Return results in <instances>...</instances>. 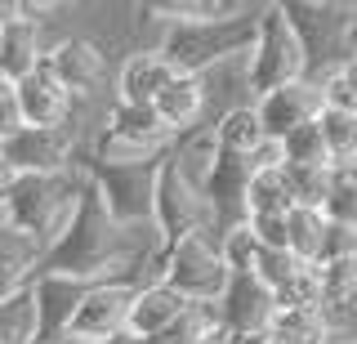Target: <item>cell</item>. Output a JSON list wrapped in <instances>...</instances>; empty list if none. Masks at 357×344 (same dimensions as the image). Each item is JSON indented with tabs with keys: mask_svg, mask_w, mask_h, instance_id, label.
Segmentation results:
<instances>
[{
	"mask_svg": "<svg viewBox=\"0 0 357 344\" xmlns=\"http://www.w3.org/2000/svg\"><path fill=\"white\" fill-rule=\"evenodd\" d=\"M317 291H321V313L340 327V317L357 304V255L317 264Z\"/></svg>",
	"mask_w": 357,
	"mask_h": 344,
	"instance_id": "44dd1931",
	"label": "cell"
},
{
	"mask_svg": "<svg viewBox=\"0 0 357 344\" xmlns=\"http://www.w3.org/2000/svg\"><path fill=\"white\" fill-rule=\"evenodd\" d=\"M36 336V308H31V291L5 295L0 299V344H31Z\"/></svg>",
	"mask_w": 357,
	"mask_h": 344,
	"instance_id": "f1b7e54d",
	"label": "cell"
},
{
	"mask_svg": "<svg viewBox=\"0 0 357 344\" xmlns=\"http://www.w3.org/2000/svg\"><path fill=\"white\" fill-rule=\"evenodd\" d=\"M18 130H22V112H18V85L0 76V143H5L9 135H18Z\"/></svg>",
	"mask_w": 357,
	"mask_h": 344,
	"instance_id": "8d00e7d4",
	"label": "cell"
},
{
	"mask_svg": "<svg viewBox=\"0 0 357 344\" xmlns=\"http://www.w3.org/2000/svg\"><path fill=\"white\" fill-rule=\"evenodd\" d=\"M321 90V107H335V112H353L357 117V59H344L340 68H331L317 81Z\"/></svg>",
	"mask_w": 357,
	"mask_h": 344,
	"instance_id": "f546056e",
	"label": "cell"
},
{
	"mask_svg": "<svg viewBox=\"0 0 357 344\" xmlns=\"http://www.w3.org/2000/svg\"><path fill=\"white\" fill-rule=\"evenodd\" d=\"M250 174H259V170H282V143H273V139H259V148L250 152Z\"/></svg>",
	"mask_w": 357,
	"mask_h": 344,
	"instance_id": "74e56055",
	"label": "cell"
},
{
	"mask_svg": "<svg viewBox=\"0 0 357 344\" xmlns=\"http://www.w3.org/2000/svg\"><path fill=\"white\" fill-rule=\"evenodd\" d=\"M0 157L14 165L18 174H63L81 157V130H76V121L54 126V130L22 126L18 135H9L0 143Z\"/></svg>",
	"mask_w": 357,
	"mask_h": 344,
	"instance_id": "9c48e42d",
	"label": "cell"
},
{
	"mask_svg": "<svg viewBox=\"0 0 357 344\" xmlns=\"http://www.w3.org/2000/svg\"><path fill=\"white\" fill-rule=\"evenodd\" d=\"M241 206H245V219H250V215H286V210H290V193H286L282 170L250 174V179H245Z\"/></svg>",
	"mask_w": 357,
	"mask_h": 344,
	"instance_id": "484cf974",
	"label": "cell"
},
{
	"mask_svg": "<svg viewBox=\"0 0 357 344\" xmlns=\"http://www.w3.org/2000/svg\"><path fill=\"white\" fill-rule=\"evenodd\" d=\"M14 184H18V170L14 165H9L5 157H0V206H5V197L14 193Z\"/></svg>",
	"mask_w": 357,
	"mask_h": 344,
	"instance_id": "f35d334b",
	"label": "cell"
},
{
	"mask_svg": "<svg viewBox=\"0 0 357 344\" xmlns=\"http://www.w3.org/2000/svg\"><path fill=\"white\" fill-rule=\"evenodd\" d=\"M299 269V260L290 250H264L259 246V255H255V269H250V277L259 286H268V291H277V286H286V277Z\"/></svg>",
	"mask_w": 357,
	"mask_h": 344,
	"instance_id": "836d02e7",
	"label": "cell"
},
{
	"mask_svg": "<svg viewBox=\"0 0 357 344\" xmlns=\"http://www.w3.org/2000/svg\"><path fill=\"white\" fill-rule=\"evenodd\" d=\"M245 228L255 232L264 250H286V215H250Z\"/></svg>",
	"mask_w": 357,
	"mask_h": 344,
	"instance_id": "d590c367",
	"label": "cell"
},
{
	"mask_svg": "<svg viewBox=\"0 0 357 344\" xmlns=\"http://www.w3.org/2000/svg\"><path fill=\"white\" fill-rule=\"evenodd\" d=\"M321 344H357V336H353V331H349V327L340 322V327H331V336L321 340Z\"/></svg>",
	"mask_w": 357,
	"mask_h": 344,
	"instance_id": "ab89813d",
	"label": "cell"
},
{
	"mask_svg": "<svg viewBox=\"0 0 357 344\" xmlns=\"http://www.w3.org/2000/svg\"><path fill=\"white\" fill-rule=\"evenodd\" d=\"M152 246H143L139 232H126L107 219L103 202L89 184H81L76 210L67 219V228L50 241V250L40 255L36 273H59V277H76V282H130L134 264L143 260Z\"/></svg>",
	"mask_w": 357,
	"mask_h": 344,
	"instance_id": "6da1fadb",
	"label": "cell"
},
{
	"mask_svg": "<svg viewBox=\"0 0 357 344\" xmlns=\"http://www.w3.org/2000/svg\"><path fill=\"white\" fill-rule=\"evenodd\" d=\"M89 286H98V282H76V277H59V273H31L27 291H31V308H36V336H31V344H63L67 322H72L76 304L85 299Z\"/></svg>",
	"mask_w": 357,
	"mask_h": 344,
	"instance_id": "8fae6325",
	"label": "cell"
},
{
	"mask_svg": "<svg viewBox=\"0 0 357 344\" xmlns=\"http://www.w3.org/2000/svg\"><path fill=\"white\" fill-rule=\"evenodd\" d=\"M156 161H134V165H103V161H89L76 157V170L85 174V184L98 193L107 219L126 232L148 228L152 232V188H156Z\"/></svg>",
	"mask_w": 357,
	"mask_h": 344,
	"instance_id": "277c9868",
	"label": "cell"
},
{
	"mask_svg": "<svg viewBox=\"0 0 357 344\" xmlns=\"http://www.w3.org/2000/svg\"><path fill=\"white\" fill-rule=\"evenodd\" d=\"M299 50H304V81H321L331 68L349 59V23L353 5H321V0H286L282 5Z\"/></svg>",
	"mask_w": 357,
	"mask_h": 344,
	"instance_id": "8992f818",
	"label": "cell"
},
{
	"mask_svg": "<svg viewBox=\"0 0 357 344\" xmlns=\"http://www.w3.org/2000/svg\"><path fill=\"white\" fill-rule=\"evenodd\" d=\"M40 59H45V27L9 14L5 31H0V76L5 81H22L27 72L40 68Z\"/></svg>",
	"mask_w": 357,
	"mask_h": 344,
	"instance_id": "ac0fdd59",
	"label": "cell"
},
{
	"mask_svg": "<svg viewBox=\"0 0 357 344\" xmlns=\"http://www.w3.org/2000/svg\"><path fill=\"white\" fill-rule=\"evenodd\" d=\"M321 232H326V215H321V210H304V206L286 210V250L295 255L299 264H312V269H317Z\"/></svg>",
	"mask_w": 357,
	"mask_h": 344,
	"instance_id": "cb8c5ba5",
	"label": "cell"
},
{
	"mask_svg": "<svg viewBox=\"0 0 357 344\" xmlns=\"http://www.w3.org/2000/svg\"><path fill=\"white\" fill-rule=\"evenodd\" d=\"M282 165H317V170H331V152L321 143L317 126H299L295 135L282 139Z\"/></svg>",
	"mask_w": 357,
	"mask_h": 344,
	"instance_id": "4dcf8cb0",
	"label": "cell"
},
{
	"mask_svg": "<svg viewBox=\"0 0 357 344\" xmlns=\"http://www.w3.org/2000/svg\"><path fill=\"white\" fill-rule=\"evenodd\" d=\"M335 322L321 313V308H277L273 327H268V340L273 344H321L331 336Z\"/></svg>",
	"mask_w": 357,
	"mask_h": 344,
	"instance_id": "603a6c76",
	"label": "cell"
},
{
	"mask_svg": "<svg viewBox=\"0 0 357 344\" xmlns=\"http://www.w3.org/2000/svg\"><path fill=\"white\" fill-rule=\"evenodd\" d=\"M255 23H259V5H241L237 14L228 18H215V23H165V36L156 54L170 63V72H183V76H201L210 68L228 59H241L250 54V40H255Z\"/></svg>",
	"mask_w": 357,
	"mask_h": 344,
	"instance_id": "7a4b0ae2",
	"label": "cell"
},
{
	"mask_svg": "<svg viewBox=\"0 0 357 344\" xmlns=\"http://www.w3.org/2000/svg\"><path fill=\"white\" fill-rule=\"evenodd\" d=\"M188 308L183 295H174L165 282H152V286H139L130 299V313H126V331L139 340H152L161 327H170V322Z\"/></svg>",
	"mask_w": 357,
	"mask_h": 344,
	"instance_id": "d6986e66",
	"label": "cell"
},
{
	"mask_svg": "<svg viewBox=\"0 0 357 344\" xmlns=\"http://www.w3.org/2000/svg\"><path fill=\"white\" fill-rule=\"evenodd\" d=\"M228 264L219 255V241L210 232H192V237L165 246L161 260V282L188 304H219L223 286H228Z\"/></svg>",
	"mask_w": 357,
	"mask_h": 344,
	"instance_id": "ba28073f",
	"label": "cell"
},
{
	"mask_svg": "<svg viewBox=\"0 0 357 344\" xmlns=\"http://www.w3.org/2000/svg\"><path fill=\"white\" fill-rule=\"evenodd\" d=\"M219 327V313H215V304H188L183 313H178L170 327H161L148 344H197V340H206L210 331Z\"/></svg>",
	"mask_w": 357,
	"mask_h": 344,
	"instance_id": "83f0119b",
	"label": "cell"
},
{
	"mask_svg": "<svg viewBox=\"0 0 357 344\" xmlns=\"http://www.w3.org/2000/svg\"><path fill=\"white\" fill-rule=\"evenodd\" d=\"M277 308H321V291H317V269L312 264H299L295 273L286 277V286L273 291Z\"/></svg>",
	"mask_w": 357,
	"mask_h": 344,
	"instance_id": "1f68e13d",
	"label": "cell"
},
{
	"mask_svg": "<svg viewBox=\"0 0 357 344\" xmlns=\"http://www.w3.org/2000/svg\"><path fill=\"white\" fill-rule=\"evenodd\" d=\"M250 107H255V121H259L264 139L282 143L286 135H295L299 126H312V121H317L321 90H317V81H290V85H282V90L255 98Z\"/></svg>",
	"mask_w": 357,
	"mask_h": 344,
	"instance_id": "4fadbf2b",
	"label": "cell"
},
{
	"mask_svg": "<svg viewBox=\"0 0 357 344\" xmlns=\"http://www.w3.org/2000/svg\"><path fill=\"white\" fill-rule=\"evenodd\" d=\"M335 170V165H331ZM331 170H317V165H282V179L290 193V206L304 210H321L331 197Z\"/></svg>",
	"mask_w": 357,
	"mask_h": 344,
	"instance_id": "4316f807",
	"label": "cell"
},
{
	"mask_svg": "<svg viewBox=\"0 0 357 344\" xmlns=\"http://www.w3.org/2000/svg\"><path fill=\"white\" fill-rule=\"evenodd\" d=\"M215 313H219L223 331H268L277 304H273V291L259 286L250 273H232L219 304H215Z\"/></svg>",
	"mask_w": 357,
	"mask_h": 344,
	"instance_id": "9a60e30c",
	"label": "cell"
},
{
	"mask_svg": "<svg viewBox=\"0 0 357 344\" xmlns=\"http://www.w3.org/2000/svg\"><path fill=\"white\" fill-rule=\"evenodd\" d=\"M40 63L50 68V76L72 98H89L107 76V54L85 36H63V40H54V45H45Z\"/></svg>",
	"mask_w": 357,
	"mask_h": 344,
	"instance_id": "7c38bea8",
	"label": "cell"
},
{
	"mask_svg": "<svg viewBox=\"0 0 357 344\" xmlns=\"http://www.w3.org/2000/svg\"><path fill=\"white\" fill-rule=\"evenodd\" d=\"M317 135L331 152V165H353L357 161V117L353 112H335V107H321L317 112Z\"/></svg>",
	"mask_w": 357,
	"mask_h": 344,
	"instance_id": "d4e9b609",
	"label": "cell"
},
{
	"mask_svg": "<svg viewBox=\"0 0 357 344\" xmlns=\"http://www.w3.org/2000/svg\"><path fill=\"white\" fill-rule=\"evenodd\" d=\"M152 112L161 117V126L170 130V135H188V130H197V126H206V85H201V76H183V72H174L170 81L161 85V94L152 98ZM215 126V121H210Z\"/></svg>",
	"mask_w": 357,
	"mask_h": 344,
	"instance_id": "2e32d148",
	"label": "cell"
},
{
	"mask_svg": "<svg viewBox=\"0 0 357 344\" xmlns=\"http://www.w3.org/2000/svg\"><path fill=\"white\" fill-rule=\"evenodd\" d=\"M152 232L161 246L192 237V232H210V206L201 188L178 170V161L165 152L156 165V188H152ZM215 237V232H210Z\"/></svg>",
	"mask_w": 357,
	"mask_h": 344,
	"instance_id": "52a82bcc",
	"label": "cell"
},
{
	"mask_svg": "<svg viewBox=\"0 0 357 344\" xmlns=\"http://www.w3.org/2000/svg\"><path fill=\"white\" fill-rule=\"evenodd\" d=\"M197 344H228V331H223V327H215L206 340H197Z\"/></svg>",
	"mask_w": 357,
	"mask_h": 344,
	"instance_id": "b9f144b4",
	"label": "cell"
},
{
	"mask_svg": "<svg viewBox=\"0 0 357 344\" xmlns=\"http://www.w3.org/2000/svg\"><path fill=\"white\" fill-rule=\"evenodd\" d=\"M290 81H304V50H299L282 5H259L255 40H250V54H245V94L255 103V98L282 90Z\"/></svg>",
	"mask_w": 357,
	"mask_h": 344,
	"instance_id": "5b68a950",
	"label": "cell"
},
{
	"mask_svg": "<svg viewBox=\"0 0 357 344\" xmlns=\"http://www.w3.org/2000/svg\"><path fill=\"white\" fill-rule=\"evenodd\" d=\"M103 130L134 143V148H143V152H170V143H174V135L152 112V103H112L103 117Z\"/></svg>",
	"mask_w": 357,
	"mask_h": 344,
	"instance_id": "e0dca14e",
	"label": "cell"
},
{
	"mask_svg": "<svg viewBox=\"0 0 357 344\" xmlns=\"http://www.w3.org/2000/svg\"><path fill=\"white\" fill-rule=\"evenodd\" d=\"M9 14H14V5H0V31H5V23H9Z\"/></svg>",
	"mask_w": 357,
	"mask_h": 344,
	"instance_id": "ee69618b",
	"label": "cell"
},
{
	"mask_svg": "<svg viewBox=\"0 0 357 344\" xmlns=\"http://www.w3.org/2000/svg\"><path fill=\"white\" fill-rule=\"evenodd\" d=\"M340 255H357V228H344V224H331V219H326V232H321L317 264L340 260Z\"/></svg>",
	"mask_w": 357,
	"mask_h": 344,
	"instance_id": "e575fe53",
	"label": "cell"
},
{
	"mask_svg": "<svg viewBox=\"0 0 357 344\" xmlns=\"http://www.w3.org/2000/svg\"><path fill=\"white\" fill-rule=\"evenodd\" d=\"M349 59H357V5H353V23H349Z\"/></svg>",
	"mask_w": 357,
	"mask_h": 344,
	"instance_id": "60d3db41",
	"label": "cell"
},
{
	"mask_svg": "<svg viewBox=\"0 0 357 344\" xmlns=\"http://www.w3.org/2000/svg\"><path fill=\"white\" fill-rule=\"evenodd\" d=\"M36 264H40V246L0 219V299L22 291L31 282V273H36Z\"/></svg>",
	"mask_w": 357,
	"mask_h": 344,
	"instance_id": "7402d4cb",
	"label": "cell"
},
{
	"mask_svg": "<svg viewBox=\"0 0 357 344\" xmlns=\"http://www.w3.org/2000/svg\"><path fill=\"white\" fill-rule=\"evenodd\" d=\"M103 344H148V340H139V336H130V331H121V336H112Z\"/></svg>",
	"mask_w": 357,
	"mask_h": 344,
	"instance_id": "7bdbcfd3",
	"label": "cell"
},
{
	"mask_svg": "<svg viewBox=\"0 0 357 344\" xmlns=\"http://www.w3.org/2000/svg\"><path fill=\"white\" fill-rule=\"evenodd\" d=\"M81 184L85 174L76 170H63V174H18L14 193L5 197L0 206V219H5L14 232L31 237L40 246V255L50 250V241L67 228L76 210V197H81Z\"/></svg>",
	"mask_w": 357,
	"mask_h": 344,
	"instance_id": "3957f363",
	"label": "cell"
},
{
	"mask_svg": "<svg viewBox=\"0 0 357 344\" xmlns=\"http://www.w3.org/2000/svg\"><path fill=\"white\" fill-rule=\"evenodd\" d=\"M170 76H174L170 63H165L156 50H134L130 59L121 63V76H116V103H152Z\"/></svg>",
	"mask_w": 357,
	"mask_h": 344,
	"instance_id": "ffe728a7",
	"label": "cell"
},
{
	"mask_svg": "<svg viewBox=\"0 0 357 344\" xmlns=\"http://www.w3.org/2000/svg\"><path fill=\"white\" fill-rule=\"evenodd\" d=\"M130 299H134L130 282H98V286H89L85 299L76 304L72 322H67V340L63 344H103L112 336H121V331H126Z\"/></svg>",
	"mask_w": 357,
	"mask_h": 344,
	"instance_id": "30bf717a",
	"label": "cell"
},
{
	"mask_svg": "<svg viewBox=\"0 0 357 344\" xmlns=\"http://www.w3.org/2000/svg\"><path fill=\"white\" fill-rule=\"evenodd\" d=\"M219 255H223V264H228V273H250L255 255H259V241H255V232L245 224H237L219 237Z\"/></svg>",
	"mask_w": 357,
	"mask_h": 344,
	"instance_id": "d6a6232c",
	"label": "cell"
},
{
	"mask_svg": "<svg viewBox=\"0 0 357 344\" xmlns=\"http://www.w3.org/2000/svg\"><path fill=\"white\" fill-rule=\"evenodd\" d=\"M18 85V112H22V126L31 130H54V126H67V121H76V98L63 90L59 81L50 76V68L27 72Z\"/></svg>",
	"mask_w": 357,
	"mask_h": 344,
	"instance_id": "5bb4252c",
	"label": "cell"
}]
</instances>
